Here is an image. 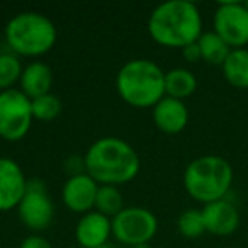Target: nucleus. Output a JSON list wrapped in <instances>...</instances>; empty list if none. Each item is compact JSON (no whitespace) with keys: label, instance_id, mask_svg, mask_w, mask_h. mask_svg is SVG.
<instances>
[{"label":"nucleus","instance_id":"nucleus-5","mask_svg":"<svg viewBox=\"0 0 248 248\" xmlns=\"http://www.w3.org/2000/svg\"><path fill=\"white\" fill-rule=\"evenodd\" d=\"M5 41L16 55L41 56L48 53L56 43V26L48 16L28 11L16 14L5 24Z\"/></svg>","mask_w":248,"mask_h":248},{"label":"nucleus","instance_id":"nucleus-12","mask_svg":"<svg viewBox=\"0 0 248 248\" xmlns=\"http://www.w3.org/2000/svg\"><path fill=\"white\" fill-rule=\"evenodd\" d=\"M201 211L206 224V233L216 236H230L240 226V211L228 199L209 202Z\"/></svg>","mask_w":248,"mask_h":248},{"label":"nucleus","instance_id":"nucleus-8","mask_svg":"<svg viewBox=\"0 0 248 248\" xmlns=\"http://www.w3.org/2000/svg\"><path fill=\"white\" fill-rule=\"evenodd\" d=\"M214 32L230 46L240 49L248 46V7L241 2H219L213 17Z\"/></svg>","mask_w":248,"mask_h":248},{"label":"nucleus","instance_id":"nucleus-27","mask_svg":"<svg viewBox=\"0 0 248 248\" xmlns=\"http://www.w3.org/2000/svg\"><path fill=\"white\" fill-rule=\"evenodd\" d=\"M247 7H248V2H247Z\"/></svg>","mask_w":248,"mask_h":248},{"label":"nucleus","instance_id":"nucleus-23","mask_svg":"<svg viewBox=\"0 0 248 248\" xmlns=\"http://www.w3.org/2000/svg\"><path fill=\"white\" fill-rule=\"evenodd\" d=\"M19 248H53L51 243L41 234H29L21 241Z\"/></svg>","mask_w":248,"mask_h":248},{"label":"nucleus","instance_id":"nucleus-26","mask_svg":"<svg viewBox=\"0 0 248 248\" xmlns=\"http://www.w3.org/2000/svg\"><path fill=\"white\" fill-rule=\"evenodd\" d=\"M228 248H236V247H228Z\"/></svg>","mask_w":248,"mask_h":248},{"label":"nucleus","instance_id":"nucleus-19","mask_svg":"<svg viewBox=\"0 0 248 248\" xmlns=\"http://www.w3.org/2000/svg\"><path fill=\"white\" fill-rule=\"evenodd\" d=\"M124 209V199L116 186H99L95 197V211L112 219Z\"/></svg>","mask_w":248,"mask_h":248},{"label":"nucleus","instance_id":"nucleus-4","mask_svg":"<svg viewBox=\"0 0 248 248\" xmlns=\"http://www.w3.org/2000/svg\"><path fill=\"white\" fill-rule=\"evenodd\" d=\"M233 167L226 158L217 155H202L194 158L184 172V187L192 199L204 206L226 199L233 184Z\"/></svg>","mask_w":248,"mask_h":248},{"label":"nucleus","instance_id":"nucleus-2","mask_svg":"<svg viewBox=\"0 0 248 248\" xmlns=\"http://www.w3.org/2000/svg\"><path fill=\"white\" fill-rule=\"evenodd\" d=\"M148 32L153 41L165 48L184 49L202 36L199 7L189 0L163 2L150 14Z\"/></svg>","mask_w":248,"mask_h":248},{"label":"nucleus","instance_id":"nucleus-14","mask_svg":"<svg viewBox=\"0 0 248 248\" xmlns=\"http://www.w3.org/2000/svg\"><path fill=\"white\" fill-rule=\"evenodd\" d=\"M153 123L165 135H177L189 123V109L184 100L165 95L153 107Z\"/></svg>","mask_w":248,"mask_h":248},{"label":"nucleus","instance_id":"nucleus-1","mask_svg":"<svg viewBox=\"0 0 248 248\" xmlns=\"http://www.w3.org/2000/svg\"><path fill=\"white\" fill-rule=\"evenodd\" d=\"M85 173L99 186H123L138 175L140 156L136 150L116 136H106L89 146L85 156Z\"/></svg>","mask_w":248,"mask_h":248},{"label":"nucleus","instance_id":"nucleus-9","mask_svg":"<svg viewBox=\"0 0 248 248\" xmlns=\"http://www.w3.org/2000/svg\"><path fill=\"white\" fill-rule=\"evenodd\" d=\"M17 213L22 224L32 231H43L51 224L55 216V204L43 180H29L24 197L17 206Z\"/></svg>","mask_w":248,"mask_h":248},{"label":"nucleus","instance_id":"nucleus-22","mask_svg":"<svg viewBox=\"0 0 248 248\" xmlns=\"http://www.w3.org/2000/svg\"><path fill=\"white\" fill-rule=\"evenodd\" d=\"M179 233L186 238H199L206 233V224H204L202 211L199 209H187L177 219Z\"/></svg>","mask_w":248,"mask_h":248},{"label":"nucleus","instance_id":"nucleus-3","mask_svg":"<svg viewBox=\"0 0 248 248\" xmlns=\"http://www.w3.org/2000/svg\"><path fill=\"white\" fill-rule=\"evenodd\" d=\"M116 89L129 106L140 109L155 107L165 97V72L152 60H131L117 72Z\"/></svg>","mask_w":248,"mask_h":248},{"label":"nucleus","instance_id":"nucleus-7","mask_svg":"<svg viewBox=\"0 0 248 248\" xmlns=\"http://www.w3.org/2000/svg\"><path fill=\"white\" fill-rule=\"evenodd\" d=\"M31 99L21 89L0 92V138L5 141H21L32 124Z\"/></svg>","mask_w":248,"mask_h":248},{"label":"nucleus","instance_id":"nucleus-15","mask_svg":"<svg viewBox=\"0 0 248 248\" xmlns=\"http://www.w3.org/2000/svg\"><path fill=\"white\" fill-rule=\"evenodd\" d=\"M19 85H21V92H24L31 100L46 95L51 92L53 87V70L45 62L29 63L22 70Z\"/></svg>","mask_w":248,"mask_h":248},{"label":"nucleus","instance_id":"nucleus-25","mask_svg":"<svg viewBox=\"0 0 248 248\" xmlns=\"http://www.w3.org/2000/svg\"><path fill=\"white\" fill-rule=\"evenodd\" d=\"M99 248H110V247H109V243H107V245H102V247H99Z\"/></svg>","mask_w":248,"mask_h":248},{"label":"nucleus","instance_id":"nucleus-11","mask_svg":"<svg viewBox=\"0 0 248 248\" xmlns=\"http://www.w3.org/2000/svg\"><path fill=\"white\" fill-rule=\"evenodd\" d=\"M99 184L89 173L70 175L62 189L63 204L73 213H89L95 207Z\"/></svg>","mask_w":248,"mask_h":248},{"label":"nucleus","instance_id":"nucleus-20","mask_svg":"<svg viewBox=\"0 0 248 248\" xmlns=\"http://www.w3.org/2000/svg\"><path fill=\"white\" fill-rule=\"evenodd\" d=\"M22 70L24 66L17 55L2 53L0 55V92L14 89L16 83L21 80Z\"/></svg>","mask_w":248,"mask_h":248},{"label":"nucleus","instance_id":"nucleus-16","mask_svg":"<svg viewBox=\"0 0 248 248\" xmlns=\"http://www.w3.org/2000/svg\"><path fill=\"white\" fill-rule=\"evenodd\" d=\"M223 77L234 89H248V48L231 49L221 65Z\"/></svg>","mask_w":248,"mask_h":248},{"label":"nucleus","instance_id":"nucleus-13","mask_svg":"<svg viewBox=\"0 0 248 248\" xmlns=\"http://www.w3.org/2000/svg\"><path fill=\"white\" fill-rule=\"evenodd\" d=\"M110 234H112L110 217L100 214L99 211L85 213L75 228V238L82 248H99L107 245Z\"/></svg>","mask_w":248,"mask_h":248},{"label":"nucleus","instance_id":"nucleus-21","mask_svg":"<svg viewBox=\"0 0 248 248\" xmlns=\"http://www.w3.org/2000/svg\"><path fill=\"white\" fill-rule=\"evenodd\" d=\"M32 106V117L38 121H53L55 117L60 116L62 112V100L55 95V93H46V95H41L38 99L31 100Z\"/></svg>","mask_w":248,"mask_h":248},{"label":"nucleus","instance_id":"nucleus-17","mask_svg":"<svg viewBox=\"0 0 248 248\" xmlns=\"http://www.w3.org/2000/svg\"><path fill=\"white\" fill-rule=\"evenodd\" d=\"M197 89V78L190 70L173 68L165 73V95L184 100Z\"/></svg>","mask_w":248,"mask_h":248},{"label":"nucleus","instance_id":"nucleus-18","mask_svg":"<svg viewBox=\"0 0 248 248\" xmlns=\"http://www.w3.org/2000/svg\"><path fill=\"white\" fill-rule=\"evenodd\" d=\"M197 45H199L202 60L211 63V65H223L226 56L230 55V51H231L230 46H228L214 31L202 32V36L197 39Z\"/></svg>","mask_w":248,"mask_h":248},{"label":"nucleus","instance_id":"nucleus-6","mask_svg":"<svg viewBox=\"0 0 248 248\" xmlns=\"http://www.w3.org/2000/svg\"><path fill=\"white\" fill-rule=\"evenodd\" d=\"M112 234L128 248H143L158 231V219L146 207H124L110 219Z\"/></svg>","mask_w":248,"mask_h":248},{"label":"nucleus","instance_id":"nucleus-24","mask_svg":"<svg viewBox=\"0 0 248 248\" xmlns=\"http://www.w3.org/2000/svg\"><path fill=\"white\" fill-rule=\"evenodd\" d=\"M182 55H184V58L190 63H196V62H199V60H202L199 45H197V43H192V45L186 46V48L182 49Z\"/></svg>","mask_w":248,"mask_h":248},{"label":"nucleus","instance_id":"nucleus-10","mask_svg":"<svg viewBox=\"0 0 248 248\" xmlns=\"http://www.w3.org/2000/svg\"><path fill=\"white\" fill-rule=\"evenodd\" d=\"M28 182L16 160L0 156V213L17 209L28 189Z\"/></svg>","mask_w":248,"mask_h":248}]
</instances>
